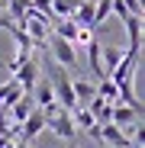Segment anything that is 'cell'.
I'll use <instances>...</instances> for the list:
<instances>
[{
    "label": "cell",
    "mask_w": 145,
    "mask_h": 148,
    "mask_svg": "<svg viewBox=\"0 0 145 148\" xmlns=\"http://www.w3.org/2000/svg\"><path fill=\"white\" fill-rule=\"evenodd\" d=\"M32 106H36V103H32V93H23V97H19V100H16V103H13L7 113L13 116V122H23V119H26V116L32 113Z\"/></svg>",
    "instance_id": "9c48e42d"
},
{
    "label": "cell",
    "mask_w": 145,
    "mask_h": 148,
    "mask_svg": "<svg viewBox=\"0 0 145 148\" xmlns=\"http://www.w3.org/2000/svg\"><path fill=\"white\" fill-rule=\"evenodd\" d=\"M116 93H119V90H116V81H110V77H100V87H97V97H103L107 103H113V100H116Z\"/></svg>",
    "instance_id": "5bb4252c"
},
{
    "label": "cell",
    "mask_w": 145,
    "mask_h": 148,
    "mask_svg": "<svg viewBox=\"0 0 145 148\" xmlns=\"http://www.w3.org/2000/svg\"><path fill=\"white\" fill-rule=\"evenodd\" d=\"M45 126L52 129L58 138H74V132H78V129H74V119H71V113H68V110H61V106L45 119Z\"/></svg>",
    "instance_id": "3957f363"
},
{
    "label": "cell",
    "mask_w": 145,
    "mask_h": 148,
    "mask_svg": "<svg viewBox=\"0 0 145 148\" xmlns=\"http://www.w3.org/2000/svg\"><path fill=\"white\" fill-rule=\"evenodd\" d=\"M71 90H74V100H78V103H81V100L90 103L93 97H97V87L87 84V81H71Z\"/></svg>",
    "instance_id": "7c38bea8"
},
{
    "label": "cell",
    "mask_w": 145,
    "mask_h": 148,
    "mask_svg": "<svg viewBox=\"0 0 145 148\" xmlns=\"http://www.w3.org/2000/svg\"><path fill=\"white\" fill-rule=\"evenodd\" d=\"M13 148H29V145L26 142H13Z\"/></svg>",
    "instance_id": "e0dca14e"
},
{
    "label": "cell",
    "mask_w": 145,
    "mask_h": 148,
    "mask_svg": "<svg viewBox=\"0 0 145 148\" xmlns=\"http://www.w3.org/2000/svg\"><path fill=\"white\" fill-rule=\"evenodd\" d=\"M123 52H126V48H116V45H100V64H103V71L110 74L116 64H119V58H123Z\"/></svg>",
    "instance_id": "30bf717a"
},
{
    "label": "cell",
    "mask_w": 145,
    "mask_h": 148,
    "mask_svg": "<svg viewBox=\"0 0 145 148\" xmlns=\"http://www.w3.org/2000/svg\"><path fill=\"white\" fill-rule=\"evenodd\" d=\"M32 103L36 106H52L55 103V90H52V81H36V87H32Z\"/></svg>",
    "instance_id": "8992f818"
},
{
    "label": "cell",
    "mask_w": 145,
    "mask_h": 148,
    "mask_svg": "<svg viewBox=\"0 0 145 148\" xmlns=\"http://www.w3.org/2000/svg\"><path fill=\"white\" fill-rule=\"evenodd\" d=\"M100 142L113 145V148H129L132 142L126 138V132L116 126V122H100Z\"/></svg>",
    "instance_id": "5b68a950"
},
{
    "label": "cell",
    "mask_w": 145,
    "mask_h": 148,
    "mask_svg": "<svg viewBox=\"0 0 145 148\" xmlns=\"http://www.w3.org/2000/svg\"><path fill=\"white\" fill-rule=\"evenodd\" d=\"M48 39H52V55H55V61H58L61 68H74V64H78L74 42H68V39H61V36H55V32H48Z\"/></svg>",
    "instance_id": "7a4b0ae2"
},
{
    "label": "cell",
    "mask_w": 145,
    "mask_h": 148,
    "mask_svg": "<svg viewBox=\"0 0 145 148\" xmlns=\"http://www.w3.org/2000/svg\"><path fill=\"white\" fill-rule=\"evenodd\" d=\"M139 116H142V113H135V110H132V106H126V103H119V106H113L110 122H116L119 129H126V126H135V122H139Z\"/></svg>",
    "instance_id": "52a82bcc"
},
{
    "label": "cell",
    "mask_w": 145,
    "mask_h": 148,
    "mask_svg": "<svg viewBox=\"0 0 145 148\" xmlns=\"http://www.w3.org/2000/svg\"><path fill=\"white\" fill-rule=\"evenodd\" d=\"M110 13H113V0H93V29L103 26L110 19Z\"/></svg>",
    "instance_id": "4fadbf2b"
},
{
    "label": "cell",
    "mask_w": 145,
    "mask_h": 148,
    "mask_svg": "<svg viewBox=\"0 0 145 148\" xmlns=\"http://www.w3.org/2000/svg\"><path fill=\"white\" fill-rule=\"evenodd\" d=\"M10 26H13V19L10 16H0V29H10Z\"/></svg>",
    "instance_id": "2e32d148"
},
{
    "label": "cell",
    "mask_w": 145,
    "mask_h": 148,
    "mask_svg": "<svg viewBox=\"0 0 145 148\" xmlns=\"http://www.w3.org/2000/svg\"><path fill=\"white\" fill-rule=\"evenodd\" d=\"M13 77H16V84L23 87V93H32V87H36V81H39V64L32 61V55L23 61L16 71H13Z\"/></svg>",
    "instance_id": "277c9868"
},
{
    "label": "cell",
    "mask_w": 145,
    "mask_h": 148,
    "mask_svg": "<svg viewBox=\"0 0 145 148\" xmlns=\"http://www.w3.org/2000/svg\"><path fill=\"white\" fill-rule=\"evenodd\" d=\"M123 26H126V32H129V48H142V16H126L123 19Z\"/></svg>",
    "instance_id": "ba28073f"
},
{
    "label": "cell",
    "mask_w": 145,
    "mask_h": 148,
    "mask_svg": "<svg viewBox=\"0 0 145 148\" xmlns=\"http://www.w3.org/2000/svg\"><path fill=\"white\" fill-rule=\"evenodd\" d=\"M87 61H90V71L97 74V77H107V71L100 64V42H97V36L87 42Z\"/></svg>",
    "instance_id": "8fae6325"
},
{
    "label": "cell",
    "mask_w": 145,
    "mask_h": 148,
    "mask_svg": "<svg viewBox=\"0 0 145 148\" xmlns=\"http://www.w3.org/2000/svg\"><path fill=\"white\" fill-rule=\"evenodd\" d=\"M52 90H55V103L61 106V110H74L78 106V100H74V90H71V77H68V71L65 68H55L52 71Z\"/></svg>",
    "instance_id": "6da1fadb"
},
{
    "label": "cell",
    "mask_w": 145,
    "mask_h": 148,
    "mask_svg": "<svg viewBox=\"0 0 145 148\" xmlns=\"http://www.w3.org/2000/svg\"><path fill=\"white\" fill-rule=\"evenodd\" d=\"M123 7H126L132 16H142V0H123Z\"/></svg>",
    "instance_id": "9a60e30c"
}]
</instances>
